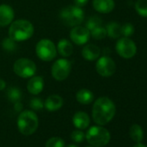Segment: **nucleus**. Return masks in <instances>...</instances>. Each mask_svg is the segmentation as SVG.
<instances>
[{
    "label": "nucleus",
    "instance_id": "nucleus-34",
    "mask_svg": "<svg viewBox=\"0 0 147 147\" xmlns=\"http://www.w3.org/2000/svg\"><path fill=\"white\" fill-rule=\"evenodd\" d=\"M133 147H147V146L144 145V144H141V143H137Z\"/></svg>",
    "mask_w": 147,
    "mask_h": 147
},
{
    "label": "nucleus",
    "instance_id": "nucleus-17",
    "mask_svg": "<svg viewBox=\"0 0 147 147\" xmlns=\"http://www.w3.org/2000/svg\"><path fill=\"white\" fill-rule=\"evenodd\" d=\"M82 55L87 61H95L100 55V49L95 44H87L82 50Z\"/></svg>",
    "mask_w": 147,
    "mask_h": 147
},
{
    "label": "nucleus",
    "instance_id": "nucleus-7",
    "mask_svg": "<svg viewBox=\"0 0 147 147\" xmlns=\"http://www.w3.org/2000/svg\"><path fill=\"white\" fill-rule=\"evenodd\" d=\"M13 71L21 78L27 79L34 76L36 72V63L28 58L18 59L13 64Z\"/></svg>",
    "mask_w": 147,
    "mask_h": 147
},
{
    "label": "nucleus",
    "instance_id": "nucleus-20",
    "mask_svg": "<svg viewBox=\"0 0 147 147\" xmlns=\"http://www.w3.org/2000/svg\"><path fill=\"white\" fill-rule=\"evenodd\" d=\"M106 30H107V36H108L113 39H117L122 36L121 26L115 22L109 23L106 27Z\"/></svg>",
    "mask_w": 147,
    "mask_h": 147
},
{
    "label": "nucleus",
    "instance_id": "nucleus-28",
    "mask_svg": "<svg viewBox=\"0 0 147 147\" xmlns=\"http://www.w3.org/2000/svg\"><path fill=\"white\" fill-rule=\"evenodd\" d=\"M85 138H86V135L82 131V130L76 129L75 131H73L71 133V139L75 143H82Z\"/></svg>",
    "mask_w": 147,
    "mask_h": 147
},
{
    "label": "nucleus",
    "instance_id": "nucleus-18",
    "mask_svg": "<svg viewBox=\"0 0 147 147\" xmlns=\"http://www.w3.org/2000/svg\"><path fill=\"white\" fill-rule=\"evenodd\" d=\"M56 49L61 56L68 57L73 54L74 47L72 42L67 39H61L57 43Z\"/></svg>",
    "mask_w": 147,
    "mask_h": 147
},
{
    "label": "nucleus",
    "instance_id": "nucleus-33",
    "mask_svg": "<svg viewBox=\"0 0 147 147\" xmlns=\"http://www.w3.org/2000/svg\"><path fill=\"white\" fill-rule=\"evenodd\" d=\"M6 88V82L0 78V91H2V90H5Z\"/></svg>",
    "mask_w": 147,
    "mask_h": 147
},
{
    "label": "nucleus",
    "instance_id": "nucleus-9",
    "mask_svg": "<svg viewBox=\"0 0 147 147\" xmlns=\"http://www.w3.org/2000/svg\"><path fill=\"white\" fill-rule=\"evenodd\" d=\"M115 49L119 56L125 59L132 58L137 53V46L129 37H121L118 40Z\"/></svg>",
    "mask_w": 147,
    "mask_h": 147
},
{
    "label": "nucleus",
    "instance_id": "nucleus-24",
    "mask_svg": "<svg viewBox=\"0 0 147 147\" xmlns=\"http://www.w3.org/2000/svg\"><path fill=\"white\" fill-rule=\"evenodd\" d=\"M90 34H91V36L94 39L101 40V39H104L107 36V30H106V28H104V27H102L100 25V26L96 27L95 29L92 30L90 31Z\"/></svg>",
    "mask_w": 147,
    "mask_h": 147
},
{
    "label": "nucleus",
    "instance_id": "nucleus-15",
    "mask_svg": "<svg viewBox=\"0 0 147 147\" xmlns=\"http://www.w3.org/2000/svg\"><path fill=\"white\" fill-rule=\"evenodd\" d=\"M114 6L113 0H93V7L99 13H110L113 11Z\"/></svg>",
    "mask_w": 147,
    "mask_h": 147
},
{
    "label": "nucleus",
    "instance_id": "nucleus-4",
    "mask_svg": "<svg viewBox=\"0 0 147 147\" xmlns=\"http://www.w3.org/2000/svg\"><path fill=\"white\" fill-rule=\"evenodd\" d=\"M60 19L67 27H76L81 25L85 18L84 11L76 5H68L63 8L60 12Z\"/></svg>",
    "mask_w": 147,
    "mask_h": 147
},
{
    "label": "nucleus",
    "instance_id": "nucleus-1",
    "mask_svg": "<svg viewBox=\"0 0 147 147\" xmlns=\"http://www.w3.org/2000/svg\"><path fill=\"white\" fill-rule=\"evenodd\" d=\"M116 113V107L112 100L108 97L98 98L92 109V117L94 121L99 125L108 124Z\"/></svg>",
    "mask_w": 147,
    "mask_h": 147
},
{
    "label": "nucleus",
    "instance_id": "nucleus-10",
    "mask_svg": "<svg viewBox=\"0 0 147 147\" xmlns=\"http://www.w3.org/2000/svg\"><path fill=\"white\" fill-rule=\"evenodd\" d=\"M95 68L99 75L102 77H110L116 71V64L114 61L108 55L98 58Z\"/></svg>",
    "mask_w": 147,
    "mask_h": 147
},
{
    "label": "nucleus",
    "instance_id": "nucleus-25",
    "mask_svg": "<svg viewBox=\"0 0 147 147\" xmlns=\"http://www.w3.org/2000/svg\"><path fill=\"white\" fill-rule=\"evenodd\" d=\"M2 47L5 51L12 52L17 49L18 44H17V42L14 41L13 39H11V37H6L2 42Z\"/></svg>",
    "mask_w": 147,
    "mask_h": 147
},
{
    "label": "nucleus",
    "instance_id": "nucleus-3",
    "mask_svg": "<svg viewBox=\"0 0 147 147\" xmlns=\"http://www.w3.org/2000/svg\"><path fill=\"white\" fill-rule=\"evenodd\" d=\"M17 124L20 133L24 136H30L37 130L39 120L34 111L24 110L19 113Z\"/></svg>",
    "mask_w": 147,
    "mask_h": 147
},
{
    "label": "nucleus",
    "instance_id": "nucleus-8",
    "mask_svg": "<svg viewBox=\"0 0 147 147\" xmlns=\"http://www.w3.org/2000/svg\"><path fill=\"white\" fill-rule=\"evenodd\" d=\"M71 68L72 64L70 61L66 58H60L53 63L51 67V75L55 80L61 82L68 77Z\"/></svg>",
    "mask_w": 147,
    "mask_h": 147
},
{
    "label": "nucleus",
    "instance_id": "nucleus-31",
    "mask_svg": "<svg viewBox=\"0 0 147 147\" xmlns=\"http://www.w3.org/2000/svg\"><path fill=\"white\" fill-rule=\"evenodd\" d=\"M74 2H75V5L82 8L88 3V0H74Z\"/></svg>",
    "mask_w": 147,
    "mask_h": 147
},
{
    "label": "nucleus",
    "instance_id": "nucleus-29",
    "mask_svg": "<svg viewBox=\"0 0 147 147\" xmlns=\"http://www.w3.org/2000/svg\"><path fill=\"white\" fill-rule=\"evenodd\" d=\"M30 107L34 110V111H40L44 107V102L42 101V99L40 98H32L30 102Z\"/></svg>",
    "mask_w": 147,
    "mask_h": 147
},
{
    "label": "nucleus",
    "instance_id": "nucleus-12",
    "mask_svg": "<svg viewBox=\"0 0 147 147\" xmlns=\"http://www.w3.org/2000/svg\"><path fill=\"white\" fill-rule=\"evenodd\" d=\"M15 17L14 10L8 5H0V26L6 27L10 25Z\"/></svg>",
    "mask_w": 147,
    "mask_h": 147
},
{
    "label": "nucleus",
    "instance_id": "nucleus-11",
    "mask_svg": "<svg viewBox=\"0 0 147 147\" xmlns=\"http://www.w3.org/2000/svg\"><path fill=\"white\" fill-rule=\"evenodd\" d=\"M69 36L72 42L81 46L86 44L89 41L91 34L86 27L78 25L76 27H73V29L69 32Z\"/></svg>",
    "mask_w": 147,
    "mask_h": 147
},
{
    "label": "nucleus",
    "instance_id": "nucleus-14",
    "mask_svg": "<svg viewBox=\"0 0 147 147\" xmlns=\"http://www.w3.org/2000/svg\"><path fill=\"white\" fill-rule=\"evenodd\" d=\"M73 124L77 129L80 130L87 129L90 125V117L85 112L82 111L77 112L73 116Z\"/></svg>",
    "mask_w": 147,
    "mask_h": 147
},
{
    "label": "nucleus",
    "instance_id": "nucleus-36",
    "mask_svg": "<svg viewBox=\"0 0 147 147\" xmlns=\"http://www.w3.org/2000/svg\"><path fill=\"white\" fill-rule=\"evenodd\" d=\"M87 147H94V146H92V145H91V146H87Z\"/></svg>",
    "mask_w": 147,
    "mask_h": 147
},
{
    "label": "nucleus",
    "instance_id": "nucleus-32",
    "mask_svg": "<svg viewBox=\"0 0 147 147\" xmlns=\"http://www.w3.org/2000/svg\"><path fill=\"white\" fill-rule=\"evenodd\" d=\"M23 104L21 103V101H18L16 103H14V110L16 112H18V113H21L22 110H23Z\"/></svg>",
    "mask_w": 147,
    "mask_h": 147
},
{
    "label": "nucleus",
    "instance_id": "nucleus-21",
    "mask_svg": "<svg viewBox=\"0 0 147 147\" xmlns=\"http://www.w3.org/2000/svg\"><path fill=\"white\" fill-rule=\"evenodd\" d=\"M129 134H130L131 138L136 143H140L143 140L144 131L139 125H137V124L132 125L129 130Z\"/></svg>",
    "mask_w": 147,
    "mask_h": 147
},
{
    "label": "nucleus",
    "instance_id": "nucleus-19",
    "mask_svg": "<svg viewBox=\"0 0 147 147\" xmlns=\"http://www.w3.org/2000/svg\"><path fill=\"white\" fill-rule=\"evenodd\" d=\"M76 100L82 105H89L94 101V95L93 92L87 88L80 89L76 94Z\"/></svg>",
    "mask_w": 147,
    "mask_h": 147
},
{
    "label": "nucleus",
    "instance_id": "nucleus-13",
    "mask_svg": "<svg viewBox=\"0 0 147 147\" xmlns=\"http://www.w3.org/2000/svg\"><path fill=\"white\" fill-rule=\"evenodd\" d=\"M44 88V80L42 76H32L27 83V90L33 95H37L42 92Z\"/></svg>",
    "mask_w": 147,
    "mask_h": 147
},
{
    "label": "nucleus",
    "instance_id": "nucleus-16",
    "mask_svg": "<svg viewBox=\"0 0 147 147\" xmlns=\"http://www.w3.org/2000/svg\"><path fill=\"white\" fill-rule=\"evenodd\" d=\"M63 106V99L58 94L49 95L44 101V107L49 112H55Z\"/></svg>",
    "mask_w": 147,
    "mask_h": 147
},
{
    "label": "nucleus",
    "instance_id": "nucleus-6",
    "mask_svg": "<svg viewBox=\"0 0 147 147\" xmlns=\"http://www.w3.org/2000/svg\"><path fill=\"white\" fill-rule=\"evenodd\" d=\"M36 54L40 60L50 61L56 56V46L49 39H41L36 45Z\"/></svg>",
    "mask_w": 147,
    "mask_h": 147
},
{
    "label": "nucleus",
    "instance_id": "nucleus-5",
    "mask_svg": "<svg viewBox=\"0 0 147 147\" xmlns=\"http://www.w3.org/2000/svg\"><path fill=\"white\" fill-rule=\"evenodd\" d=\"M86 135V139L88 144L94 147H103L106 146L111 138L110 132L102 125H94L91 126Z\"/></svg>",
    "mask_w": 147,
    "mask_h": 147
},
{
    "label": "nucleus",
    "instance_id": "nucleus-27",
    "mask_svg": "<svg viewBox=\"0 0 147 147\" xmlns=\"http://www.w3.org/2000/svg\"><path fill=\"white\" fill-rule=\"evenodd\" d=\"M101 24H102V20H101V18H99L98 16H93V17H91V18L88 20V22H87V24H86V28H87L89 31H91L92 30L95 29L96 27L100 26Z\"/></svg>",
    "mask_w": 147,
    "mask_h": 147
},
{
    "label": "nucleus",
    "instance_id": "nucleus-2",
    "mask_svg": "<svg viewBox=\"0 0 147 147\" xmlns=\"http://www.w3.org/2000/svg\"><path fill=\"white\" fill-rule=\"evenodd\" d=\"M35 29L31 22L26 19H18L10 24L9 37L18 42L26 41L32 37Z\"/></svg>",
    "mask_w": 147,
    "mask_h": 147
},
{
    "label": "nucleus",
    "instance_id": "nucleus-35",
    "mask_svg": "<svg viewBox=\"0 0 147 147\" xmlns=\"http://www.w3.org/2000/svg\"><path fill=\"white\" fill-rule=\"evenodd\" d=\"M67 147H79L77 144H68Z\"/></svg>",
    "mask_w": 147,
    "mask_h": 147
},
{
    "label": "nucleus",
    "instance_id": "nucleus-23",
    "mask_svg": "<svg viewBox=\"0 0 147 147\" xmlns=\"http://www.w3.org/2000/svg\"><path fill=\"white\" fill-rule=\"evenodd\" d=\"M135 10L140 17L147 18V0H138L135 4Z\"/></svg>",
    "mask_w": 147,
    "mask_h": 147
},
{
    "label": "nucleus",
    "instance_id": "nucleus-22",
    "mask_svg": "<svg viewBox=\"0 0 147 147\" xmlns=\"http://www.w3.org/2000/svg\"><path fill=\"white\" fill-rule=\"evenodd\" d=\"M23 94L21 90L17 87H11L8 88L6 92V97L11 103H16L18 101H20L22 99Z\"/></svg>",
    "mask_w": 147,
    "mask_h": 147
},
{
    "label": "nucleus",
    "instance_id": "nucleus-30",
    "mask_svg": "<svg viewBox=\"0 0 147 147\" xmlns=\"http://www.w3.org/2000/svg\"><path fill=\"white\" fill-rule=\"evenodd\" d=\"M121 33L124 36L129 37L134 33V27L131 24H125L121 26Z\"/></svg>",
    "mask_w": 147,
    "mask_h": 147
},
{
    "label": "nucleus",
    "instance_id": "nucleus-26",
    "mask_svg": "<svg viewBox=\"0 0 147 147\" xmlns=\"http://www.w3.org/2000/svg\"><path fill=\"white\" fill-rule=\"evenodd\" d=\"M45 147H65V142L60 137H52L47 140Z\"/></svg>",
    "mask_w": 147,
    "mask_h": 147
}]
</instances>
